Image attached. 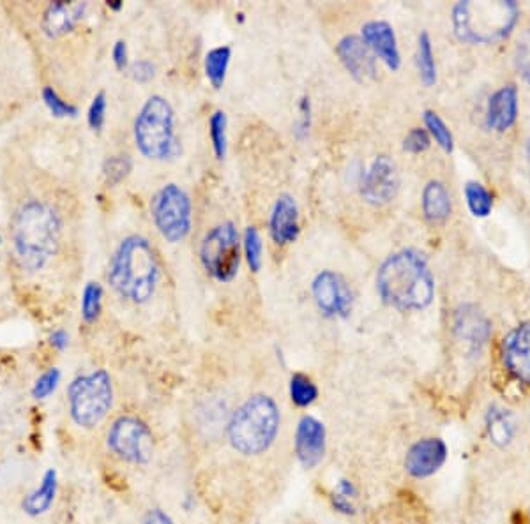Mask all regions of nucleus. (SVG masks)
Masks as SVG:
<instances>
[{"instance_id": "f257e3e1", "label": "nucleus", "mask_w": 530, "mask_h": 524, "mask_svg": "<svg viewBox=\"0 0 530 524\" xmlns=\"http://www.w3.org/2000/svg\"><path fill=\"white\" fill-rule=\"evenodd\" d=\"M377 294L398 311H423L435 299V277L417 249L393 253L377 272Z\"/></svg>"}, {"instance_id": "f03ea898", "label": "nucleus", "mask_w": 530, "mask_h": 524, "mask_svg": "<svg viewBox=\"0 0 530 524\" xmlns=\"http://www.w3.org/2000/svg\"><path fill=\"white\" fill-rule=\"evenodd\" d=\"M60 233L62 222L51 205L38 200L23 203L13 221V242L22 268L43 270L60 246Z\"/></svg>"}, {"instance_id": "7ed1b4c3", "label": "nucleus", "mask_w": 530, "mask_h": 524, "mask_svg": "<svg viewBox=\"0 0 530 524\" xmlns=\"http://www.w3.org/2000/svg\"><path fill=\"white\" fill-rule=\"evenodd\" d=\"M108 283L114 292L132 304L149 303L160 283V263L145 237H126L112 257Z\"/></svg>"}, {"instance_id": "20e7f679", "label": "nucleus", "mask_w": 530, "mask_h": 524, "mask_svg": "<svg viewBox=\"0 0 530 524\" xmlns=\"http://www.w3.org/2000/svg\"><path fill=\"white\" fill-rule=\"evenodd\" d=\"M279 428L281 411L278 402L267 393H255L232 413L226 435L237 454L259 457L274 445Z\"/></svg>"}, {"instance_id": "39448f33", "label": "nucleus", "mask_w": 530, "mask_h": 524, "mask_svg": "<svg viewBox=\"0 0 530 524\" xmlns=\"http://www.w3.org/2000/svg\"><path fill=\"white\" fill-rule=\"evenodd\" d=\"M520 7L513 0L458 2L452 7V29L458 41L491 44L506 40L516 27Z\"/></svg>"}, {"instance_id": "423d86ee", "label": "nucleus", "mask_w": 530, "mask_h": 524, "mask_svg": "<svg viewBox=\"0 0 530 524\" xmlns=\"http://www.w3.org/2000/svg\"><path fill=\"white\" fill-rule=\"evenodd\" d=\"M134 143L138 152L152 161L174 159L180 152L176 136V112L163 95H151L134 121Z\"/></svg>"}, {"instance_id": "0eeeda50", "label": "nucleus", "mask_w": 530, "mask_h": 524, "mask_svg": "<svg viewBox=\"0 0 530 524\" xmlns=\"http://www.w3.org/2000/svg\"><path fill=\"white\" fill-rule=\"evenodd\" d=\"M69 413L77 426L92 429L99 426L114 406V384L105 369L77 376L68 389Z\"/></svg>"}, {"instance_id": "6e6552de", "label": "nucleus", "mask_w": 530, "mask_h": 524, "mask_svg": "<svg viewBox=\"0 0 530 524\" xmlns=\"http://www.w3.org/2000/svg\"><path fill=\"white\" fill-rule=\"evenodd\" d=\"M241 239L233 222L226 221L206 233L200 244V262L220 283L232 281L241 267Z\"/></svg>"}, {"instance_id": "1a4fd4ad", "label": "nucleus", "mask_w": 530, "mask_h": 524, "mask_svg": "<svg viewBox=\"0 0 530 524\" xmlns=\"http://www.w3.org/2000/svg\"><path fill=\"white\" fill-rule=\"evenodd\" d=\"M151 214L158 231L170 244L182 242L191 231V198L177 184H167L154 194L151 202Z\"/></svg>"}, {"instance_id": "9d476101", "label": "nucleus", "mask_w": 530, "mask_h": 524, "mask_svg": "<svg viewBox=\"0 0 530 524\" xmlns=\"http://www.w3.org/2000/svg\"><path fill=\"white\" fill-rule=\"evenodd\" d=\"M152 431L136 417H121L108 429V448L123 461L132 465H147L152 457Z\"/></svg>"}, {"instance_id": "9b49d317", "label": "nucleus", "mask_w": 530, "mask_h": 524, "mask_svg": "<svg viewBox=\"0 0 530 524\" xmlns=\"http://www.w3.org/2000/svg\"><path fill=\"white\" fill-rule=\"evenodd\" d=\"M313 301L325 318H349L353 309V292L345 277L333 270H322L311 283Z\"/></svg>"}, {"instance_id": "f8f14e48", "label": "nucleus", "mask_w": 530, "mask_h": 524, "mask_svg": "<svg viewBox=\"0 0 530 524\" xmlns=\"http://www.w3.org/2000/svg\"><path fill=\"white\" fill-rule=\"evenodd\" d=\"M399 187L397 163L386 156H377L361 180V196L366 203L382 207L395 200Z\"/></svg>"}, {"instance_id": "ddd939ff", "label": "nucleus", "mask_w": 530, "mask_h": 524, "mask_svg": "<svg viewBox=\"0 0 530 524\" xmlns=\"http://www.w3.org/2000/svg\"><path fill=\"white\" fill-rule=\"evenodd\" d=\"M454 334L471 355H480L491 336V323L480 307L463 304L454 312Z\"/></svg>"}, {"instance_id": "4468645a", "label": "nucleus", "mask_w": 530, "mask_h": 524, "mask_svg": "<svg viewBox=\"0 0 530 524\" xmlns=\"http://www.w3.org/2000/svg\"><path fill=\"white\" fill-rule=\"evenodd\" d=\"M336 55L355 82L368 84L379 77V59L359 36H345L336 44Z\"/></svg>"}, {"instance_id": "2eb2a0df", "label": "nucleus", "mask_w": 530, "mask_h": 524, "mask_svg": "<svg viewBox=\"0 0 530 524\" xmlns=\"http://www.w3.org/2000/svg\"><path fill=\"white\" fill-rule=\"evenodd\" d=\"M294 448H296L297 461L306 470L318 466L324 459L325 448H327L325 426L318 419H315L311 415H305L299 420L297 429H296Z\"/></svg>"}, {"instance_id": "dca6fc26", "label": "nucleus", "mask_w": 530, "mask_h": 524, "mask_svg": "<svg viewBox=\"0 0 530 524\" xmlns=\"http://www.w3.org/2000/svg\"><path fill=\"white\" fill-rule=\"evenodd\" d=\"M447 459V447L441 438H425L410 447L405 457V470L414 479L435 475Z\"/></svg>"}, {"instance_id": "f3484780", "label": "nucleus", "mask_w": 530, "mask_h": 524, "mask_svg": "<svg viewBox=\"0 0 530 524\" xmlns=\"http://www.w3.org/2000/svg\"><path fill=\"white\" fill-rule=\"evenodd\" d=\"M502 362L518 382L530 385V321L520 323L504 338Z\"/></svg>"}, {"instance_id": "a211bd4d", "label": "nucleus", "mask_w": 530, "mask_h": 524, "mask_svg": "<svg viewBox=\"0 0 530 524\" xmlns=\"http://www.w3.org/2000/svg\"><path fill=\"white\" fill-rule=\"evenodd\" d=\"M361 40L368 44L377 59H380L391 71L401 66V55L398 48L397 34L391 23L384 20L366 22L361 29Z\"/></svg>"}, {"instance_id": "6ab92c4d", "label": "nucleus", "mask_w": 530, "mask_h": 524, "mask_svg": "<svg viewBox=\"0 0 530 524\" xmlns=\"http://www.w3.org/2000/svg\"><path fill=\"white\" fill-rule=\"evenodd\" d=\"M269 233L278 246H288L299 239V207L292 194L278 196L269 219Z\"/></svg>"}, {"instance_id": "aec40b11", "label": "nucleus", "mask_w": 530, "mask_h": 524, "mask_svg": "<svg viewBox=\"0 0 530 524\" xmlns=\"http://www.w3.org/2000/svg\"><path fill=\"white\" fill-rule=\"evenodd\" d=\"M518 119V88L504 86L498 88L488 101L486 126L497 132L509 131Z\"/></svg>"}, {"instance_id": "412c9836", "label": "nucleus", "mask_w": 530, "mask_h": 524, "mask_svg": "<svg viewBox=\"0 0 530 524\" xmlns=\"http://www.w3.org/2000/svg\"><path fill=\"white\" fill-rule=\"evenodd\" d=\"M87 4L80 2H55L44 11L41 27L48 38H60L71 32L84 18Z\"/></svg>"}, {"instance_id": "4be33fe9", "label": "nucleus", "mask_w": 530, "mask_h": 524, "mask_svg": "<svg viewBox=\"0 0 530 524\" xmlns=\"http://www.w3.org/2000/svg\"><path fill=\"white\" fill-rule=\"evenodd\" d=\"M421 205H423V214L434 224L443 222L445 219L451 216L452 212V202L447 187L443 185L441 180H430L421 196Z\"/></svg>"}, {"instance_id": "5701e85b", "label": "nucleus", "mask_w": 530, "mask_h": 524, "mask_svg": "<svg viewBox=\"0 0 530 524\" xmlns=\"http://www.w3.org/2000/svg\"><path fill=\"white\" fill-rule=\"evenodd\" d=\"M57 496V472L48 470L43 475L40 487H36L31 494H27L22 501V509L25 514L38 518L43 516L53 505Z\"/></svg>"}, {"instance_id": "b1692460", "label": "nucleus", "mask_w": 530, "mask_h": 524, "mask_svg": "<svg viewBox=\"0 0 530 524\" xmlns=\"http://www.w3.org/2000/svg\"><path fill=\"white\" fill-rule=\"evenodd\" d=\"M486 429H488V437L495 445L498 447L509 445L515 437L513 415L507 410H502L497 406L489 408L486 415Z\"/></svg>"}, {"instance_id": "393cba45", "label": "nucleus", "mask_w": 530, "mask_h": 524, "mask_svg": "<svg viewBox=\"0 0 530 524\" xmlns=\"http://www.w3.org/2000/svg\"><path fill=\"white\" fill-rule=\"evenodd\" d=\"M416 64L419 71V78L426 87H434L437 84V62L434 53V43L426 31L419 34L417 40V53H416Z\"/></svg>"}, {"instance_id": "a878e982", "label": "nucleus", "mask_w": 530, "mask_h": 524, "mask_svg": "<svg viewBox=\"0 0 530 524\" xmlns=\"http://www.w3.org/2000/svg\"><path fill=\"white\" fill-rule=\"evenodd\" d=\"M230 59H232V48L230 46H218L213 48L204 60V69H206V77L211 82V86L220 90L224 86L226 80V73H228V66H230Z\"/></svg>"}, {"instance_id": "bb28decb", "label": "nucleus", "mask_w": 530, "mask_h": 524, "mask_svg": "<svg viewBox=\"0 0 530 524\" xmlns=\"http://www.w3.org/2000/svg\"><path fill=\"white\" fill-rule=\"evenodd\" d=\"M465 200L467 207L474 218H488L493 211V194L486 189L481 182L469 180L465 184Z\"/></svg>"}, {"instance_id": "cd10ccee", "label": "nucleus", "mask_w": 530, "mask_h": 524, "mask_svg": "<svg viewBox=\"0 0 530 524\" xmlns=\"http://www.w3.org/2000/svg\"><path fill=\"white\" fill-rule=\"evenodd\" d=\"M242 249L251 272H260L264 263V240L255 226H248L242 237Z\"/></svg>"}, {"instance_id": "c85d7f7f", "label": "nucleus", "mask_w": 530, "mask_h": 524, "mask_svg": "<svg viewBox=\"0 0 530 524\" xmlns=\"http://www.w3.org/2000/svg\"><path fill=\"white\" fill-rule=\"evenodd\" d=\"M288 391H290L292 402L297 408H308V406H311L316 401V397H318V387L315 385V382L309 376L301 375V373H296L290 378Z\"/></svg>"}, {"instance_id": "c756f323", "label": "nucleus", "mask_w": 530, "mask_h": 524, "mask_svg": "<svg viewBox=\"0 0 530 524\" xmlns=\"http://www.w3.org/2000/svg\"><path fill=\"white\" fill-rule=\"evenodd\" d=\"M425 126H426V131L432 136V140L437 141V145L441 147L443 152L451 154L454 150V136L451 130L447 128V124L442 121L441 115L434 110H426L425 115Z\"/></svg>"}, {"instance_id": "7c9ffc66", "label": "nucleus", "mask_w": 530, "mask_h": 524, "mask_svg": "<svg viewBox=\"0 0 530 524\" xmlns=\"http://www.w3.org/2000/svg\"><path fill=\"white\" fill-rule=\"evenodd\" d=\"M101 307H103V288L99 283L90 281L84 288V295H82V318L87 323H94L99 314H101Z\"/></svg>"}, {"instance_id": "2f4dec72", "label": "nucleus", "mask_w": 530, "mask_h": 524, "mask_svg": "<svg viewBox=\"0 0 530 524\" xmlns=\"http://www.w3.org/2000/svg\"><path fill=\"white\" fill-rule=\"evenodd\" d=\"M132 168V158L119 154V156H112L105 161L103 175H105V180L108 185H117L130 175Z\"/></svg>"}, {"instance_id": "473e14b6", "label": "nucleus", "mask_w": 530, "mask_h": 524, "mask_svg": "<svg viewBox=\"0 0 530 524\" xmlns=\"http://www.w3.org/2000/svg\"><path fill=\"white\" fill-rule=\"evenodd\" d=\"M209 134H211V141H213V149L216 158L223 161L226 158V115L224 112L216 110L211 119H209Z\"/></svg>"}, {"instance_id": "72a5a7b5", "label": "nucleus", "mask_w": 530, "mask_h": 524, "mask_svg": "<svg viewBox=\"0 0 530 524\" xmlns=\"http://www.w3.org/2000/svg\"><path fill=\"white\" fill-rule=\"evenodd\" d=\"M44 104L48 106V110L51 112L53 117L57 119H64V117H77L78 115V108L73 106L71 103L64 101L55 90L51 87H46L43 90Z\"/></svg>"}, {"instance_id": "f704fd0d", "label": "nucleus", "mask_w": 530, "mask_h": 524, "mask_svg": "<svg viewBox=\"0 0 530 524\" xmlns=\"http://www.w3.org/2000/svg\"><path fill=\"white\" fill-rule=\"evenodd\" d=\"M355 487L349 481H340L333 491V505L342 514H355Z\"/></svg>"}, {"instance_id": "c9c22d12", "label": "nucleus", "mask_w": 530, "mask_h": 524, "mask_svg": "<svg viewBox=\"0 0 530 524\" xmlns=\"http://www.w3.org/2000/svg\"><path fill=\"white\" fill-rule=\"evenodd\" d=\"M432 147V136L425 128H414L403 140V150L408 154H423Z\"/></svg>"}, {"instance_id": "e433bc0d", "label": "nucleus", "mask_w": 530, "mask_h": 524, "mask_svg": "<svg viewBox=\"0 0 530 524\" xmlns=\"http://www.w3.org/2000/svg\"><path fill=\"white\" fill-rule=\"evenodd\" d=\"M515 64L522 78L530 86V29L522 34L515 50Z\"/></svg>"}, {"instance_id": "4c0bfd02", "label": "nucleus", "mask_w": 530, "mask_h": 524, "mask_svg": "<svg viewBox=\"0 0 530 524\" xmlns=\"http://www.w3.org/2000/svg\"><path fill=\"white\" fill-rule=\"evenodd\" d=\"M106 94L105 92H99L94 95L90 106H88L87 121L88 126L94 130V131H101L103 126H105V121H106Z\"/></svg>"}, {"instance_id": "58836bf2", "label": "nucleus", "mask_w": 530, "mask_h": 524, "mask_svg": "<svg viewBox=\"0 0 530 524\" xmlns=\"http://www.w3.org/2000/svg\"><path fill=\"white\" fill-rule=\"evenodd\" d=\"M59 382H60V371L57 369V367H51V369H48L46 373H43L38 380H36V384H34V387H32V395L36 397V399H46V397H50L51 393L57 391V387H59Z\"/></svg>"}, {"instance_id": "ea45409f", "label": "nucleus", "mask_w": 530, "mask_h": 524, "mask_svg": "<svg viewBox=\"0 0 530 524\" xmlns=\"http://www.w3.org/2000/svg\"><path fill=\"white\" fill-rule=\"evenodd\" d=\"M132 80L138 84H147L156 77V66L151 60H136L130 68Z\"/></svg>"}, {"instance_id": "a19ab883", "label": "nucleus", "mask_w": 530, "mask_h": 524, "mask_svg": "<svg viewBox=\"0 0 530 524\" xmlns=\"http://www.w3.org/2000/svg\"><path fill=\"white\" fill-rule=\"evenodd\" d=\"M309 128H311V104H309V97H303L299 103V122H297V136L305 138L308 136Z\"/></svg>"}, {"instance_id": "79ce46f5", "label": "nucleus", "mask_w": 530, "mask_h": 524, "mask_svg": "<svg viewBox=\"0 0 530 524\" xmlns=\"http://www.w3.org/2000/svg\"><path fill=\"white\" fill-rule=\"evenodd\" d=\"M142 524H176V521H174L165 510H161V509H152V510H149V512L143 516Z\"/></svg>"}, {"instance_id": "37998d69", "label": "nucleus", "mask_w": 530, "mask_h": 524, "mask_svg": "<svg viewBox=\"0 0 530 524\" xmlns=\"http://www.w3.org/2000/svg\"><path fill=\"white\" fill-rule=\"evenodd\" d=\"M112 57H114V62H115L117 69H126L128 68V44H126V41H117L115 43Z\"/></svg>"}, {"instance_id": "c03bdc74", "label": "nucleus", "mask_w": 530, "mask_h": 524, "mask_svg": "<svg viewBox=\"0 0 530 524\" xmlns=\"http://www.w3.org/2000/svg\"><path fill=\"white\" fill-rule=\"evenodd\" d=\"M50 345L53 347V348L66 349L68 348V345H69V336H68V332L66 330H53L51 334H50Z\"/></svg>"}, {"instance_id": "a18cd8bd", "label": "nucleus", "mask_w": 530, "mask_h": 524, "mask_svg": "<svg viewBox=\"0 0 530 524\" xmlns=\"http://www.w3.org/2000/svg\"><path fill=\"white\" fill-rule=\"evenodd\" d=\"M108 7L110 9H114V11H119L121 7H123V2H119V0H114V2H108Z\"/></svg>"}]
</instances>
